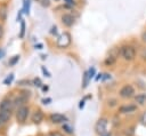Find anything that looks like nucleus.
I'll list each match as a JSON object with an SVG mask.
<instances>
[{"label":"nucleus","mask_w":146,"mask_h":136,"mask_svg":"<svg viewBox=\"0 0 146 136\" xmlns=\"http://www.w3.org/2000/svg\"><path fill=\"white\" fill-rule=\"evenodd\" d=\"M121 55L125 61H132L136 56V50L132 46H123L121 49Z\"/></svg>","instance_id":"nucleus-1"},{"label":"nucleus","mask_w":146,"mask_h":136,"mask_svg":"<svg viewBox=\"0 0 146 136\" xmlns=\"http://www.w3.org/2000/svg\"><path fill=\"white\" fill-rule=\"evenodd\" d=\"M71 34L68 32H63L57 39V46L59 48H66L71 45Z\"/></svg>","instance_id":"nucleus-2"},{"label":"nucleus","mask_w":146,"mask_h":136,"mask_svg":"<svg viewBox=\"0 0 146 136\" xmlns=\"http://www.w3.org/2000/svg\"><path fill=\"white\" fill-rule=\"evenodd\" d=\"M27 115H29V107L25 106V105H22V106L18 107V110L16 112V120L18 122L23 123L27 119Z\"/></svg>","instance_id":"nucleus-3"},{"label":"nucleus","mask_w":146,"mask_h":136,"mask_svg":"<svg viewBox=\"0 0 146 136\" xmlns=\"http://www.w3.org/2000/svg\"><path fill=\"white\" fill-rule=\"evenodd\" d=\"M135 94V89L131 85H125L120 89V96L123 98H130Z\"/></svg>","instance_id":"nucleus-4"},{"label":"nucleus","mask_w":146,"mask_h":136,"mask_svg":"<svg viewBox=\"0 0 146 136\" xmlns=\"http://www.w3.org/2000/svg\"><path fill=\"white\" fill-rule=\"evenodd\" d=\"M95 129H96V131H97L99 135H103V134L107 133V131H106V129H107V119H105V118L99 119V120L97 121L96 126H95Z\"/></svg>","instance_id":"nucleus-5"},{"label":"nucleus","mask_w":146,"mask_h":136,"mask_svg":"<svg viewBox=\"0 0 146 136\" xmlns=\"http://www.w3.org/2000/svg\"><path fill=\"white\" fill-rule=\"evenodd\" d=\"M14 105V102H11L9 98H5L0 103V110L1 111H11Z\"/></svg>","instance_id":"nucleus-6"},{"label":"nucleus","mask_w":146,"mask_h":136,"mask_svg":"<svg viewBox=\"0 0 146 136\" xmlns=\"http://www.w3.org/2000/svg\"><path fill=\"white\" fill-rule=\"evenodd\" d=\"M50 120L54 123H62V122H65L67 120V118L64 114H60V113H52L50 115Z\"/></svg>","instance_id":"nucleus-7"},{"label":"nucleus","mask_w":146,"mask_h":136,"mask_svg":"<svg viewBox=\"0 0 146 136\" xmlns=\"http://www.w3.org/2000/svg\"><path fill=\"white\" fill-rule=\"evenodd\" d=\"M11 117V111H1L0 110V127L6 125Z\"/></svg>","instance_id":"nucleus-8"},{"label":"nucleus","mask_w":146,"mask_h":136,"mask_svg":"<svg viewBox=\"0 0 146 136\" xmlns=\"http://www.w3.org/2000/svg\"><path fill=\"white\" fill-rule=\"evenodd\" d=\"M62 23L65 25V26H72L74 24V18L72 15L70 14H64L62 16Z\"/></svg>","instance_id":"nucleus-9"},{"label":"nucleus","mask_w":146,"mask_h":136,"mask_svg":"<svg viewBox=\"0 0 146 136\" xmlns=\"http://www.w3.org/2000/svg\"><path fill=\"white\" fill-rule=\"evenodd\" d=\"M137 110V106L136 105H122L120 109H119V111L121 112V113H131V112H135Z\"/></svg>","instance_id":"nucleus-10"},{"label":"nucleus","mask_w":146,"mask_h":136,"mask_svg":"<svg viewBox=\"0 0 146 136\" xmlns=\"http://www.w3.org/2000/svg\"><path fill=\"white\" fill-rule=\"evenodd\" d=\"M42 120H43V113H42V111L36 110V111L32 114V121L35 122V123H40Z\"/></svg>","instance_id":"nucleus-11"},{"label":"nucleus","mask_w":146,"mask_h":136,"mask_svg":"<svg viewBox=\"0 0 146 136\" xmlns=\"http://www.w3.org/2000/svg\"><path fill=\"white\" fill-rule=\"evenodd\" d=\"M135 102L138 103L139 105H144L146 103V94H138L135 97Z\"/></svg>","instance_id":"nucleus-12"},{"label":"nucleus","mask_w":146,"mask_h":136,"mask_svg":"<svg viewBox=\"0 0 146 136\" xmlns=\"http://www.w3.org/2000/svg\"><path fill=\"white\" fill-rule=\"evenodd\" d=\"M6 18H7V6L1 3L0 5V19L6 21Z\"/></svg>","instance_id":"nucleus-13"},{"label":"nucleus","mask_w":146,"mask_h":136,"mask_svg":"<svg viewBox=\"0 0 146 136\" xmlns=\"http://www.w3.org/2000/svg\"><path fill=\"white\" fill-rule=\"evenodd\" d=\"M30 6H31V0H24V3H23V13L24 14H27L30 13Z\"/></svg>","instance_id":"nucleus-14"},{"label":"nucleus","mask_w":146,"mask_h":136,"mask_svg":"<svg viewBox=\"0 0 146 136\" xmlns=\"http://www.w3.org/2000/svg\"><path fill=\"white\" fill-rule=\"evenodd\" d=\"M24 35H25V22H24V19H22V21H21V32H19V38L23 39Z\"/></svg>","instance_id":"nucleus-15"},{"label":"nucleus","mask_w":146,"mask_h":136,"mask_svg":"<svg viewBox=\"0 0 146 136\" xmlns=\"http://www.w3.org/2000/svg\"><path fill=\"white\" fill-rule=\"evenodd\" d=\"M115 61H116V57H113V56H108V57H106V59H105V64L106 65H112V64H114L115 63Z\"/></svg>","instance_id":"nucleus-16"},{"label":"nucleus","mask_w":146,"mask_h":136,"mask_svg":"<svg viewBox=\"0 0 146 136\" xmlns=\"http://www.w3.org/2000/svg\"><path fill=\"white\" fill-rule=\"evenodd\" d=\"M89 75H88V72H84L83 74V81H82V88H86L88 86V82H89Z\"/></svg>","instance_id":"nucleus-17"},{"label":"nucleus","mask_w":146,"mask_h":136,"mask_svg":"<svg viewBox=\"0 0 146 136\" xmlns=\"http://www.w3.org/2000/svg\"><path fill=\"white\" fill-rule=\"evenodd\" d=\"M18 61H19V55H15V56H13V57L9 59V65L13 66V65H15Z\"/></svg>","instance_id":"nucleus-18"},{"label":"nucleus","mask_w":146,"mask_h":136,"mask_svg":"<svg viewBox=\"0 0 146 136\" xmlns=\"http://www.w3.org/2000/svg\"><path fill=\"white\" fill-rule=\"evenodd\" d=\"M25 99H26V98H25L24 96H19V97H17V98L14 101V104H15V105H22V104L25 102Z\"/></svg>","instance_id":"nucleus-19"},{"label":"nucleus","mask_w":146,"mask_h":136,"mask_svg":"<svg viewBox=\"0 0 146 136\" xmlns=\"http://www.w3.org/2000/svg\"><path fill=\"white\" fill-rule=\"evenodd\" d=\"M13 80H14V74L11 73V74H9V75L3 80V83H5V85H10Z\"/></svg>","instance_id":"nucleus-20"},{"label":"nucleus","mask_w":146,"mask_h":136,"mask_svg":"<svg viewBox=\"0 0 146 136\" xmlns=\"http://www.w3.org/2000/svg\"><path fill=\"white\" fill-rule=\"evenodd\" d=\"M87 72H88L89 79H91V78H94V75H95V72H96V71H95V67H90V69H89Z\"/></svg>","instance_id":"nucleus-21"},{"label":"nucleus","mask_w":146,"mask_h":136,"mask_svg":"<svg viewBox=\"0 0 146 136\" xmlns=\"http://www.w3.org/2000/svg\"><path fill=\"white\" fill-rule=\"evenodd\" d=\"M140 122H141L143 125H145V126H146V111L141 114V117H140Z\"/></svg>","instance_id":"nucleus-22"},{"label":"nucleus","mask_w":146,"mask_h":136,"mask_svg":"<svg viewBox=\"0 0 146 136\" xmlns=\"http://www.w3.org/2000/svg\"><path fill=\"white\" fill-rule=\"evenodd\" d=\"M22 14H23V9L18 10V14H17V17H16V21L17 22H21L22 21Z\"/></svg>","instance_id":"nucleus-23"},{"label":"nucleus","mask_w":146,"mask_h":136,"mask_svg":"<svg viewBox=\"0 0 146 136\" xmlns=\"http://www.w3.org/2000/svg\"><path fill=\"white\" fill-rule=\"evenodd\" d=\"M63 129H64V130H65L67 134H72V133H73V130H72V129H71L68 126H66V125H64V126H63Z\"/></svg>","instance_id":"nucleus-24"},{"label":"nucleus","mask_w":146,"mask_h":136,"mask_svg":"<svg viewBox=\"0 0 146 136\" xmlns=\"http://www.w3.org/2000/svg\"><path fill=\"white\" fill-rule=\"evenodd\" d=\"M41 70H42V72H43V74L46 75V77H50V73L44 69V66H41Z\"/></svg>","instance_id":"nucleus-25"},{"label":"nucleus","mask_w":146,"mask_h":136,"mask_svg":"<svg viewBox=\"0 0 146 136\" xmlns=\"http://www.w3.org/2000/svg\"><path fill=\"white\" fill-rule=\"evenodd\" d=\"M50 33H51V34H56V33H57V27H56V26H52L51 30H50Z\"/></svg>","instance_id":"nucleus-26"},{"label":"nucleus","mask_w":146,"mask_h":136,"mask_svg":"<svg viewBox=\"0 0 146 136\" xmlns=\"http://www.w3.org/2000/svg\"><path fill=\"white\" fill-rule=\"evenodd\" d=\"M140 56L143 57V59H146V48H145V49H143V51H141Z\"/></svg>","instance_id":"nucleus-27"},{"label":"nucleus","mask_w":146,"mask_h":136,"mask_svg":"<svg viewBox=\"0 0 146 136\" xmlns=\"http://www.w3.org/2000/svg\"><path fill=\"white\" fill-rule=\"evenodd\" d=\"M34 85L35 86H41V81H40V79H34Z\"/></svg>","instance_id":"nucleus-28"},{"label":"nucleus","mask_w":146,"mask_h":136,"mask_svg":"<svg viewBox=\"0 0 146 136\" xmlns=\"http://www.w3.org/2000/svg\"><path fill=\"white\" fill-rule=\"evenodd\" d=\"M42 6H49V0H40Z\"/></svg>","instance_id":"nucleus-29"},{"label":"nucleus","mask_w":146,"mask_h":136,"mask_svg":"<svg viewBox=\"0 0 146 136\" xmlns=\"http://www.w3.org/2000/svg\"><path fill=\"white\" fill-rule=\"evenodd\" d=\"M141 40H143L144 42H146V31L143 32V34H141Z\"/></svg>","instance_id":"nucleus-30"},{"label":"nucleus","mask_w":146,"mask_h":136,"mask_svg":"<svg viewBox=\"0 0 146 136\" xmlns=\"http://www.w3.org/2000/svg\"><path fill=\"white\" fill-rule=\"evenodd\" d=\"M49 135H50V136H63L62 134H59V133H57V131H56V133H50Z\"/></svg>","instance_id":"nucleus-31"},{"label":"nucleus","mask_w":146,"mask_h":136,"mask_svg":"<svg viewBox=\"0 0 146 136\" xmlns=\"http://www.w3.org/2000/svg\"><path fill=\"white\" fill-rule=\"evenodd\" d=\"M2 35H3V27H2V25L0 24V39L2 38Z\"/></svg>","instance_id":"nucleus-32"},{"label":"nucleus","mask_w":146,"mask_h":136,"mask_svg":"<svg viewBox=\"0 0 146 136\" xmlns=\"http://www.w3.org/2000/svg\"><path fill=\"white\" fill-rule=\"evenodd\" d=\"M50 101H51L50 98H47V99H42V103H44V104H48Z\"/></svg>","instance_id":"nucleus-33"},{"label":"nucleus","mask_w":146,"mask_h":136,"mask_svg":"<svg viewBox=\"0 0 146 136\" xmlns=\"http://www.w3.org/2000/svg\"><path fill=\"white\" fill-rule=\"evenodd\" d=\"M83 106H84V101H81V102H80V104H79V107H80V109H82Z\"/></svg>","instance_id":"nucleus-34"},{"label":"nucleus","mask_w":146,"mask_h":136,"mask_svg":"<svg viewBox=\"0 0 146 136\" xmlns=\"http://www.w3.org/2000/svg\"><path fill=\"white\" fill-rule=\"evenodd\" d=\"M66 3H70V5H74V0H65Z\"/></svg>","instance_id":"nucleus-35"},{"label":"nucleus","mask_w":146,"mask_h":136,"mask_svg":"<svg viewBox=\"0 0 146 136\" xmlns=\"http://www.w3.org/2000/svg\"><path fill=\"white\" fill-rule=\"evenodd\" d=\"M35 48H38V49H41V48H42V45H41V43H38V45H35Z\"/></svg>","instance_id":"nucleus-36"},{"label":"nucleus","mask_w":146,"mask_h":136,"mask_svg":"<svg viewBox=\"0 0 146 136\" xmlns=\"http://www.w3.org/2000/svg\"><path fill=\"white\" fill-rule=\"evenodd\" d=\"M3 54H5V51H3V49H1V48H0V58H1L2 56H3Z\"/></svg>","instance_id":"nucleus-37"},{"label":"nucleus","mask_w":146,"mask_h":136,"mask_svg":"<svg viewBox=\"0 0 146 136\" xmlns=\"http://www.w3.org/2000/svg\"><path fill=\"white\" fill-rule=\"evenodd\" d=\"M100 136H111V134H110V133H105V134H103V135H100Z\"/></svg>","instance_id":"nucleus-38"},{"label":"nucleus","mask_w":146,"mask_h":136,"mask_svg":"<svg viewBox=\"0 0 146 136\" xmlns=\"http://www.w3.org/2000/svg\"><path fill=\"white\" fill-rule=\"evenodd\" d=\"M54 1H60V0H54Z\"/></svg>","instance_id":"nucleus-39"},{"label":"nucleus","mask_w":146,"mask_h":136,"mask_svg":"<svg viewBox=\"0 0 146 136\" xmlns=\"http://www.w3.org/2000/svg\"><path fill=\"white\" fill-rule=\"evenodd\" d=\"M48 136H50V135H48Z\"/></svg>","instance_id":"nucleus-40"}]
</instances>
